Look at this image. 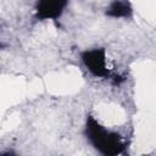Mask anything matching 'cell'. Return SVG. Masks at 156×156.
Returning <instances> with one entry per match:
<instances>
[{
  "instance_id": "obj_1",
  "label": "cell",
  "mask_w": 156,
  "mask_h": 156,
  "mask_svg": "<svg viewBox=\"0 0 156 156\" xmlns=\"http://www.w3.org/2000/svg\"><path fill=\"white\" fill-rule=\"evenodd\" d=\"M85 135L90 144L105 156L119 155L127 147V144L122 140V136L118 133L105 129L91 116H88L87 118Z\"/></svg>"
},
{
  "instance_id": "obj_2",
  "label": "cell",
  "mask_w": 156,
  "mask_h": 156,
  "mask_svg": "<svg viewBox=\"0 0 156 156\" xmlns=\"http://www.w3.org/2000/svg\"><path fill=\"white\" fill-rule=\"evenodd\" d=\"M82 60L93 76L100 78L110 77V71L106 68L105 50L102 48L84 51L82 54Z\"/></svg>"
},
{
  "instance_id": "obj_3",
  "label": "cell",
  "mask_w": 156,
  "mask_h": 156,
  "mask_svg": "<svg viewBox=\"0 0 156 156\" xmlns=\"http://www.w3.org/2000/svg\"><path fill=\"white\" fill-rule=\"evenodd\" d=\"M68 0H38L35 10L38 20H56L58 18Z\"/></svg>"
},
{
  "instance_id": "obj_4",
  "label": "cell",
  "mask_w": 156,
  "mask_h": 156,
  "mask_svg": "<svg viewBox=\"0 0 156 156\" xmlns=\"http://www.w3.org/2000/svg\"><path fill=\"white\" fill-rule=\"evenodd\" d=\"M132 12L133 10L128 0H113L110 4V6L106 9V15L115 18L130 17Z\"/></svg>"
}]
</instances>
